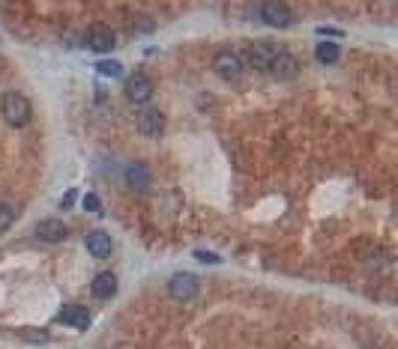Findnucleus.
<instances>
[{
    "label": "nucleus",
    "mask_w": 398,
    "mask_h": 349,
    "mask_svg": "<svg viewBox=\"0 0 398 349\" xmlns=\"http://www.w3.org/2000/svg\"><path fill=\"white\" fill-rule=\"evenodd\" d=\"M0 114H4L6 126L25 129L33 117V105L25 93H4V99H0Z\"/></svg>",
    "instance_id": "1"
},
{
    "label": "nucleus",
    "mask_w": 398,
    "mask_h": 349,
    "mask_svg": "<svg viewBox=\"0 0 398 349\" xmlns=\"http://www.w3.org/2000/svg\"><path fill=\"white\" fill-rule=\"evenodd\" d=\"M210 66H213V72L222 78V81H228V84L231 81H240L242 72L249 69L246 60H242V54L234 51V48H219L213 54V63H210Z\"/></svg>",
    "instance_id": "2"
},
{
    "label": "nucleus",
    "mask_w": 398,
    "mask_h": 349,
    "mask_svg": "<svg viewBox=\"0 0 398 349\" xmlns=\"http://www.w3.org/2000/svg\"><path fill=\"white\" fill-rule=\"evenodd\" d=\"M258 18L267 27H275V30H284V27L294 24V13L284 0H263L261 9H258Z\"/></svg>",
    "instance_id": "3"
},
{
    "label": "nucleus",
    "mask_w": 398,
    "mask_h": 349,
    "mask_svg": "<svg viewBox=\"0 0 398 349\" xmlns=\"http://www.w3.org/2000/svg\"><path fill=\"white\" fill-rule=\"evenodd\" d=\"M275 51H279V45H273V42H249L246 51H240V54H242V60H246V66H252V69H258V72H267Z\"/></svg>",
    "instance_id": "4"
},
{
    "label": "nucleus",
    "mask_w": 398,
    "mask_h": 349,
    "mask_svg": "<svg viewBox=\"0 0 398 349\" xmlns=\"http://www.w3.org/2000/svg\"><path fill=\"white\" fill-rule=\"evenodd\" d=\"M198 290H201V284H198V278L189 275V272H177L171 280H168V296L174 301H180V305H186V301H192L198 296Z\"/></svg>",
    "instance_id": "5"
},
{
    "label": "nucleus",
    "mask_w": 398,
    "mask_h": 349,
    "mask_svg": "<svg viewBox=\"0 0 398 349\" xmlns=\"http://www.w3.org/2000/svg\"><path fill=\"white\" fill-rule=\"evenodd\" d=\"M267 75H273V78H279V81H291V78H296L300 75V60L294 57L287 48H279L275 51V57L270 60V69H267Z\"/></svg>",
    "instance_id": "6"
},
{
    "label": "nucleus",
    "mask_w": 398,
    "mask_h": 349,
    "mask_svg": "<svg viewBox=\"0 0 398 349\" xmlns=\"http://www.w3.org/2000/svg\"><path fill=\"white\" fill-rule=\"evenodd\" d=\"M33 236L46 245H60L69 239V227L60 221V218H42L36 227H33Z\"/></svg>",
    "instance_id": "7"
},
{
    "label": "nucleus",
    "mask_w": 398,
    "mask_h": 349,
    "mask_svg": "<svg viewBox=\"0 0 398 349\" xmlns=\"http://www.w3.org/2000/svg\"><path fill=\"white\" fill-rule=\"evenodd\" d=\"M153 81L144 72H135V75H129L126 78V99L132 105H147L150 99H153Z\"/></svg>",
    "instance_id": "8"
},
{
    "label": "nucleus",
    "mask_w": 398,
    "mask_h": 349,
    "mask_svg": "<svg viewBox=\"0 0 398 349\" xmlns=\"http://www.w3.org/2000/svg\"><path fill=\"white\" fill-rule=\"evenodd\" d=\"M135 126H138V131L144 134V138L156 141V138H162V131H165V114L159 108H144L138 114V120H135Z\"/></svg>",
    "instance_id": "9"
},
{
    "label": "nucleus",
    "mask_w": 398,
    "mask_h": 349,
    "mask_svg": "<svg viewBox=\"0 0 398 349\" xmlns=\"http://www.w3.org/2000/svg\"><path fill=\"white\" fill-rule=\"evenodd\" d=\"M117 45L114 30L108 24H90L87 27V48L96 51V54H108Z\"/></svg>",
    "instance_id": "10"
},
{
    "label": "nucleus",
    "mask_w": 398,
    "mask_h": 349,
    "mask_svg": "<svg viewBox=\"0 0 398 349\" xmlns=\"http://www.w3.org/2000/svg\"><path fill=\"white\" fill-rule=\"evenodd\" d=\"M123 179H126V185H129L132 191H147V188L153 185V173H150V167L144 164V162H132V164H126Z\"/></svg>",
    "instance_id": "11"
},
{
    "label": "nucleus",
    "mask_w": 398,
    "mask_h": 349,
    "mask_svg": "<svg viewBox=\"0 0 398 349\" xmlns=\"http://www.w3.org/2000/svg\"><path fill=\"white\" fill-rule=\"evenodd\" d=\"M84 248H87V254H90V257H96V260H105V257H111V251H114L111 236L102 233V230L87 233L84 236Z\"/></svg>",
    "instance_id": "12"
},
{
    "label": "nucleus",
    "mask_w": 398,
    "mask_h": 349,
    "mask_svg": "<svg viewBox=\"0 0 398 349\" xmlns=\"http://www.w3.org/2000/svg\"><path fill=\"white\" fill-rule=\"evenodd\" d=\"M57 322L69 325V329H87L90 325V311L81 308V305H63L60 313H57Z\"/></svg>",
    "instance_id": "13"
},
{
    "label": "nucleus",
    "mask_w": 398,
    "mask_h": 349,
    "mask_svg": "<svg viewBox=\"0 0 398 349\" xmlns=\"http://www.w3.org/2000/svg\"><path fill=\"white\" fill-rule=\"evenodd\" d=\"M90 290H93V296L102 299V301L114 299V296H117V275H114V272H99V275L93 278Z\"/></svg>",
    "instance_id": "14"
},
{
    "label": "nucleus",
    "mask_w": 398,
    "mask_h": 349,
    "mask_svg": "<svg viewBox=\"0 0 398 349\" xmlns=\"http://www.w3.org/2000/svg\"><path fill=\"white\" fill-rule=\"evenodd\" d=\"M338 57H341V51H338L336 42H317V45H315V60H317L320 66H333Z\"/></svg>",
    "instance_id": "15"
},
{
    "label": "nucleus",
    "mask_w": 398,
    "mask_h": 349,
    "mask_svg": "<svg viewBox=\"0 0 398 349\" xmlns=\"http://www.w3.org/2000/svg\"><path fill=\"white\" fill-rule=\"evenodd\" d=\"M15 215H18V209L13 204H6V200H0V233L9 230L15 224Z\"/></svg>",
    "instance_id": "16"
},
{
    "label": "nucleus",
    "mask_w": 398,
    "mask_h": 349,
    "mask_svg": "<svg viewBox=\"0 0 398 349\" xmlns=\"http://www.w3.org/2000/svg\"><path fill=\"white\" fill-rule=\"evenodd\" d=\"M96 72L105 75V78H120V75H123V66H120L117 60H99L96 63Z\"/></svg>",
    "instance_id": "17"
},
{
    "label": "nucleus",
    "mask_w": 398,
    "mask_h": 349,
    "mask_svg": "<svg viewBox=\"0 0 398 349\" xmlns=\"http://www.w3.org/2000/svg\"><path fill=\"white\" fill-rule=\"evenodd\" d=\"M81 206H84L87 212H99V209H102V204H99V197H96V194H84Z\"/></svg>",
    "instance_id": "18"
},
{
    "label": "nucleus",
    "mask_w": 398,
    "mask_h": 349,
    "mask_svg": "<svg viewBox=\"0 0 398 349\" xmlns=\"http://www.w3.org/2000/svg\"><path fill=\"white\" fill-rule=\"evenodd\" d=\"M195 257H198L201 263H219V257H216V254H210V251H195Z\"/></svg>",
    "instance_id": "19"
}]
</instances>
